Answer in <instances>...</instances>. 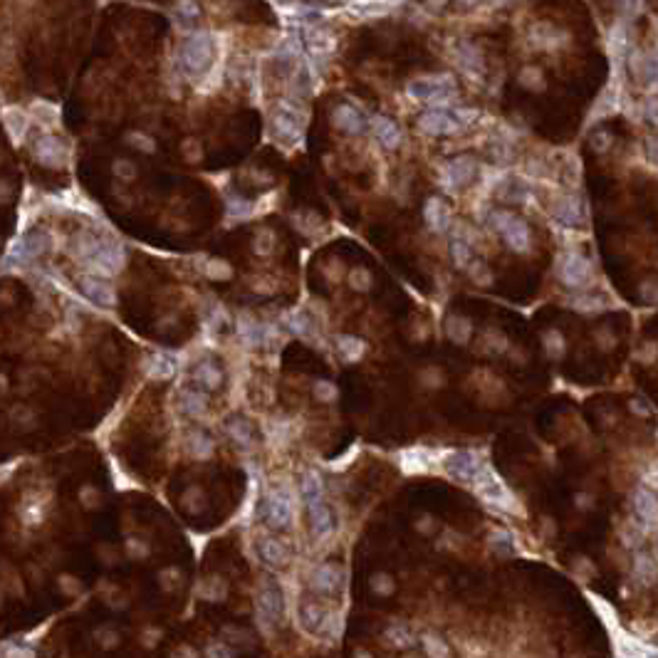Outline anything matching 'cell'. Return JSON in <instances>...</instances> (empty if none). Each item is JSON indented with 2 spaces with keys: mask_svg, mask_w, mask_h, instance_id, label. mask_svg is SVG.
Instances as JSON below:
<instances>
[{
  "mask_svg": "<svg viewBox=\"0 0 658 658\" xmlns=\"http://www.w3.org/2000/svg\"><path fill=\"white\" fill-rule=\"evenodd\" d=\"M181 406H184V411L189 413L191 418H201L206 413V396L198 391H184L181 393Z\"/></svg>",
  "mask_w": 658,
  "mask_h": 658,
  "instance_id": "obj_33",
  "label": "cell"
},
{
  "mask_svg": "<svg viewBox=\"0 0 658 658\" xmlns=\"http://www.w3.org/2000/svg\"><path fill=\"white\" fill-rule=\"evenodd\" d=\"M35 156L43 166H65L67 164V147L57 137H43L35 144Z\"/></svg>",
  "mask_w": 658,
  "mask_h": 658,
  "instance_id": "obj_14",
  "label": "cell"
},
{
  "mask_svg": "<svg viewBox=\"0 0 658 658\" xmlns=\"http://www.w3.org/2000/svg\"><path fill=\"white\" fill-rule=\"evenodd\" d=\"M646 154H649L651 161L658 164V137H651L649 142H646Z\"/></svg>",
  "mask_w": 658,
  "mask_h": 658,
  "instance_id": "obj_54",
  "label": "cell"
},
{
  "mask_svg": "<svg viewBox=\"0 0 658 658\" xmlns=\"http://www.w3.org/2000/svg\"><path fill=\"white\" fill-rule=\"evenodd\" d=\"M82 255L90 262L92 270L100 275H117L124 267V260H127L122 245H117V243H100V240H92L90 245L82 250Z\"/></svg>",
  "mask_w": 658,
  "mask_h": 658,
  "instance_id": "obj_3",
  "label": "cell"
},
{
  "mask_svg": "<svg viewBox=\"0 0 658 658\" xmlns=\"http://www.w3.org/2000/svg\"><path fill=\"white\" fill-rule=\"evenodd\" d=\"M396 3H401V0H359V3L349 5V13L356 15V18L369 20V18H379V15H386Z\"/></svg>",
  "mask_w": 658,
  "mask_h": 658,
  "instance_id": "obj_22",
  "label": "cell"
},
{
  "mask_svg": "<svg viewBox=\"0 0 658 658\" xmlns=\"http://www.w3.org/2000/svg\"><path fill=\"white\" fill-rule=\"evenodd\" d=\"M324 619H327V616H324L322 606H317L314 602H304L302 606H299V621L304 624V629L319 631L324 624Z\"/></svg>",
  "mask_w": 658,
  "mask_h": 658,
  "instance_id": "obj_29",
  "label": "cell"
},
{
  "mask_svg": "<svg viewBox=\"0 0 658 658\" xmlns=\"http://www.w3.org/2000/svg\"><path fill=\"white\" fill-rule=\"evenodd\" d=\"M267 520L277 530L290 527V522H292V497H290V490L277 488L270 495V500H267Z\"/></svg>",
  "mask_w": 658,
  "mask_h": 658,
  "instance_id": "obj_10",
  "label": "cell"
},
{
  "mask_svg": "<svg viewBox=\"0 0 658 658\" xmlns=\"http://www.w3.org/2000/svg\"><path fill=\"white\" fill-rule=\"evenodd\" d=\"M374 589H376V592H381V594H388V592L393 589V584L388 582V577H384V574H381V577H376Z\"/></svg>",
  "mask_w": 658,
  "mask_h": 658,
  "instance_id": "obj_55",
  "label": "cell"
},
{
  "mask_svg": "<svg viewBox=\"0 0 658 658\" xmlns=\"http://www.w3.org/2000/svg\"><path fill=\"white\" fill-rule=\"evenodd\" d=\"M336 579H339V574H336V569L331 564H319L312 574V587L322 594H329L336 589Z\"/></svg>",
  "mask_w": 658,
  "mask_h": 658,
  "instance_id": "obj_27",
  "label": "cell"
},
{
  "mask_svg": "<svg viewBox=\"0 0 658 658\" xmlns=\"http://www.w3.org/2000/svg\"><path fill=\"white\" fill-rule=\"evenodd\" d=\"M557 218L562 221V223H569V225L579 223V218H582V211H579V201H577V198H564L562 203L557 206Z\"/></svg>",
  "mask_w": 658,
  "mask_h": 658,
  "instance_id": "obj_37",
  "label": "cell"
},
{
  "mask_svg": "<svg viewBox=\"0 0 658 658\" xmlns=\"http://www.w3.org/2000/svg\"><path fill=\"white\" fill-rule=\"evenodd\" d=\"M423 216H426V223L431 225V230H436V233L448 230V225H450V208L445 206L443 198H428L426 208H423Z\"/></svg>",
  "mask_w": 658,
  "mask_h": 658,
  "instance_id": "obj_19",
  "label": "cell"
},
{
  "mask_svg": "<svg viewBox=\"0 0 658 658\" xmlns=\"http://www.w3.org/2000/svg\"><path fill=\"white\" fill-rule=\"evenodd\" d=\"M351 285H354V287H359V290H366V287H369V272L354 270V272H351Z\"/></svg>",
  "mask_w": 658,
  "mask_h": 658,
  "instance_id": "obj_51",
  "label": "cell"
},
{
  "mask_svg": "<svg viewBox=\"0 0 658 658\" xmlns=\"http://www.w3.org/2000/svg\"><path fill=\"white\" fill-rule=\"evenodd\" d=\"M260 557L265 559L267 564H272V567H280V564L287 562V549L280 540H272V537H265V540H260Z\"/></svg>",
  "mask_w": 658,
  "mask_h": 658,
  "instance_id": "obj_25",
  "label": "cell"
},
{
  "mask_svg": "<svg viewBox=\"0 0 658 658\" xmlns=\"http://www.w3.org/2000/svg\"><path fill=\"white\" fill-rule=\"evenodd\" d=\"M423 646H426V654H431V656H448V649L440 644L438 636L426 634V636H423Z\"/></svg>",
  "mask_w": 658,
  "mask_h": 658,
  "instance_id": "obj_44",
  "label": "cell"
},
{
  "mask_svg": "<svg viewBox=\"0 0 658 658\" xmlns=\"http://www.w3.org/2000/svg\"><path fill=\"white\" fill-rule=\"evenodd\" d=\"M235 651H230V649H223V646H211L208 649V656H233Z\"/></svg>",
  "mask_w": 658,
  "mask_h": 658,
  "instance_id": "obj_57",
  "label": "cell"
},
{
  "mask_svg": "<svg viewBox=\"0 0 658 658\" xmlns=\"http://www.w3.org/2000/svg\"><path fill=\"white\" fill-rule=\"evenodd\" d=\"M641 297H644L646 302H658V285L644 282L641 285Z\"/></svg>",
  "mask_w": 658,
  "mask_h": 658,
  "instance_id": "obj_49",
  "label": "cell"
},
{
  "mask_svg": "<svg viewBox=\"0 0 658 658\" xmlns=\"http://www.w3.org/2000/svg\"><path fill=\"white\" fill-rule=\"evenodd\" d=\"M334 393H336L334 386H329L327 381H319L317 384V396L319 398H334Z\"/></svg>",
  "mask_w": 658,
  "mask_h": 658,
  "instance_id": "obj_56",
  "label": "cell"
},
{
  "mask_svg": "<svg viewBox=\"0 0 658 658\" xmlns=\"http://www.w3.org/2000/svg\"><path fill=\"white\" fill-rule=\"evenodd\" d=\"M530 43L535 45V48L552 50V48H559V45L564 43V35L559 33L557 28H552V25L540 23V25H535V28L530 30Z\"/></svg>",
  "mask_w": 658,
  "mask_h": 658,
  "instance_id": "obj_23",
  "label": "cell"
},
{
  "mask_svg": "<svg viewBox=\"0 0 658 658\" xmlns=\"http://www.w3.org/2000/svg\"><path fill=\"white\" fill-rule=\"evenodd\" d=\"M189 440H191V453H193L196 458H208V455L213 453V440H211L208 433L193 431Z\"/></svg>",
  "mask_w": 658,
  "mask_h": 658,
  "instance_id": "obj_36",
  "label": "cell"
},
{
  "mask_svg": "<svg viewBox=\"0 0 658 658\" xmlns=\"http://www.w3.org/2000/svg\"><path fill=\"white\" fill-rule=\"evenodd\" d=\"M228 213L235 216V218H248V216L253 213V206L248 203V201L235 198V201H230V203H228Z\"/></svg>",
  "mask_w": 658,
  "mask_h": 658,
  "instance_id": "obj_45",
  "label": "cell"
},
{
  "mask_svg": "<svg viewBox=\"0 0 658 658\" xmlns=\"http://www.w3.org/2000/svg\"><path fill=\"white\" fill-rule=\"evenodd\" d=\"M448 336L453 341H458V344H465L470 336V322L468 319H460V317H453L448 322Z\"/></svg>",
  "mask_w": 658,
  "mask_h": 658,
  "instance_id": "obj_40",
  "label": "cell"
},
{
  "mask_svg": "<svg viewBox=\"0 0 658 658\" xmlns=\"http://www.w3.org/2000/svg\"><path fill=\"white\" fill-rule=\"evenodd\" d=\"M455 62H458V67L465 75H470V77L483 75V55H480V50L475 48V45L460 43L458 48H455Z\"/></svg>",
  "mask_w": 658,
  "mask_h": 658,
  "instance_id": "obj_17",
  "label": "cell"
},
{
  "mask_svg": "<svg viewBox=\"0 0 658 658\" xmlns=\"http://www.w3.org/2000/svg\"><path fill=\"white\" fill-rule=\"evenodd\" d=\"M3 122H5V129H8V134L13 137V142H20V139L25 137V129H28V119H25L23 112H18V110H5V112H3Z\"/></svg>",
  "mask_w": 658,
  "mask_h": 658,
  "instance_id": "obj_32",
  "label": "cell"
},
{
  "mask_svg": "<svg viewBox=\"0 0 658 658\" xmlns=\"http://www.w3.org/2000/svg\"><path fill=\"white\" fill-rule=\"evenodd\" d=\"M228 433H230V438L235 440V443H240L243 448L253 445L250 426H248V423L243 421V418H230V421H228Z\"/></svg>",
  "mask_w": 658,
  "mask_h": 658,
  "instance_id": "obj_35",
  "label": "cell"
},
{
  "mask_svg": "<svg viewBox=\"0 0 658 658\" xmlns=\"http://www.w3.org/2000/svg\"><path fill=\"white\" fill-rule=\"evenodd\" d=\"M176 374V359L171 354H156L149 364V376L156 381H169Z\"/></svg>",
  "mask_w": 658,
  "mask_h": 658,
  "instance_id": "obj_26",
  "label": "cell"
},
{
  "mask_svg": "<svg viewBox=\"0 0 658 658\" xmlns=\"http://www.w3.org/2000/svg\"><path fill=\"white\" fill-rule=\"evenodd\" d=\"M309 520H312V532L317 537L329 535L331 527H334V515H331V510L322 500L309 502Z\"/></svg>",
  "mask_w": 658,
  "mask_h": 658,
  "instance_id": "obj_20",
  "label": "cell"
},
{
  "mask_svg": "<svg viewBox=\"0 0 658 658\" xmlns=\"http://www.w3.org/2000/svg\"><path fill=\"white\" fill-rule=\"evenodd\" d=\"M559 280L572 290L587 287L592 280V262L579 253H564L559 258Z\"/></svg>",
  "mask_w": 658,
  "mask_h": 658,
  "instance_id": "obj_6",
  "label": "cell"
},
{
  "mask_svg": "<svg viewBox=\"0 0 658 658\" xmlns=\"http://www.w3.org/2000/svg\"><path fill=\"white\" fill-rule=\"evenodd\" d=\"M458 5H463V8H470V5H475L478 0H455Z\"/></svg>",
  "mask_w": 658,
  "mask_h": 658,
  "instance_id": "obj_58",
  "label": "cell"
},
{
  "mask_svg": "<svg viewBox=\"0 0 658 658\" xmlns=\"http://www.w3.org/2000/svg\"><path fill=\"white\" fill-rule=\"evenodd\" d=\"M574 307H579V309H599V307H602V299H597V297H579L577 302H574Z\"/></svg>",
  "mask_w": 658,
  "mask_h": 658,
  "instance_id": "obj_53",
  "label": "cell"
},
{
  "mask_svg": "<svg viewBox=\"0 0 658 658\" xmlns=\"http://www.w3.org/2000/svg\"><path fill=\"white\" fill-rule=\"evenodd\" d=\"M80 290L92 304H100V307H114L117 304V292L112 290V285H107L100 277H82L80 280Z\"/></svg>",
  "mask_w": 658,
  "mask_h": 658,
  "instance_id": "obj_12",
  "label": "cell"
},
{
  "mask_svg": "<svg viewBox=\"0 0 658 658\" xmlns=\"http://www.w3.org/2000/svg\"><path fill=\"white\" fill-rule=\"evenodd\" d=\"M176 13L184 20H193L198 15V5H196V0H179L176 3Z\"/></svg>",
  "mask_w": 658,
  "mask_h": 658,
  "instance_id": "obj_46",
  "label": "cell"
},
{
  "mask_svg": "<svg viewBox=\"0 0 658 658\" xmlns=\"http://www.w3.org/2000/svg\"><path fill=\"white\" fill-rule=\"evenodd\" d=\"M331 122H334L336 129H341L346 134H361L366 129V117L351 105L336 107L334 114H331Z\"/></svg>",
  "mask_w": 658,
  "mask_h": 658,
  "instance_id": "obj_15",
  "label": "cell"
},
{
  "mask_svg": "<svg viewBox=\"0 0 658 658\" xmlns=\"http://www.w3.org/2000/svg\"><path fill=\"white\" fill-rule=\"evenodd\" d=\"M304 45H307L309 55H312L314 60L324 62L327 57H331V53H334L336 38L324 28H307L304 30Z\"/></svg>",
  "mask_w": 658,
  "mask_h": 658,
  "instance_id": "obj_13",
  "label": "cell"
},
{
  "mask_svg": "<svg viewBox=\"0 0 658 658\" xmlns=\"http://www.w3.org/2000/svg\"><path fill=\"white\" fill-rule=\"evenodd\" d=\"M631 67H634V72H639V75L644 77L646 85H649L651 90H658V53L634 55Z\"/></svg>",
  "mask_w": 658,
  "mask_h": 658,
  "instance_id": "obj_24",
  "label": "cell"
},
{
  "mask_svg": "<svg viewBox=\"0 0 658 658\" xmlns=\"http://www.w3.org/2000/svg\"><path fill=\"white\" fill-rule=\"evenodd\" d=\"M644 112H646V119H649V122H654L656 127H658V97H654V100L646 102Z\"/></svg>",
  "mask_w": 658,
  "mask_h": 658,
  "instance_id": "obj_52",
  "label": "cell"
},
{
  "mask_svg": "<svg viewBox=\"0 0 658 658\" xmlns=\"http://www.w3.org/2000/svg\"><path fill=\"white\" fill-rule=\"evenodd\" d=\"M634 569H636V574H639V577L644 579L646 584H649L651 579H656V564L651 562V557H646V554H639V557H636Z\"/></svg>",
  "mask_w": 658,
  "mask_h": 658,
  "instance_id": "obj_41",
  "label": "cell"
},
{
  "mask_svg": "<svg viewBox=\"0 0 658 658\" xmlns=\"http://www.w3.org/2000/svg\"><path fill=\"white\" fill-rule=\"evenodd\" d=\"M386 636H388V639H391L396 646H408V644H413V636L408 634V629H406V626H401V624L391 626V629L386 631Z\"/></svg>",
  "mask_w": 658,
  "mask_h": 658,
  "instance_id": "obj_42",
  "label": "cell"
},
{
  "mask_svg": "<svg viewBox=\"0 0 658 658\" xmlns=\"http://www.w3.org/2000/svg\"><path fill=\"white\" fill-rule=\"evenodd\" d=\"M634 510L639 520L646 525H656L658 522V495L649 488H636L634 493Z\"/></svg>",
  "mask_w": 658,
  "mask_h": 658,
  "instance_id": "obj_16",
  "label": "cell"
},
{
  "mask_svg": "<svg viewBox=\"0 0 658 658\" xmlns=\"http://www.w3.org/2000/svg\"><path fill=\"white\" fill-rule=\"evenodd\" d=\"M371 127H374V137L379 139L381 147L396 149L398 144H401V129H398L388 117H374Z\"/></svg>",
  "mask_w": 658,
  "mask_h": 658,
  "instance_id": "obj_21",
  "label": "cell"
},
{
  "mask_svg": "<svg viewBox=\"0 0 658 658\" xmlns=\"http://www.w3.org/2000/svg\"><path fill=\"white\" fill-rule=\"evenodd\" d=\"M450 255H453V260H455V265H458V267H468L470 258H473L468 240H465V238H460V235H455L453 243H450Z\"/></svg>",
  "mask_w": 658,
  "mask_h": 658,
  "instance_id": "obj_38",
  "label": "cell"
},
{
  "mask_svg": "<svg viewBox=\"0 0 658 658\" xmlns=\"http://www.w3.org/2000/svg\"><path fill=\"white\" fill-rule=\"evenodd\" d=\"M418 129L423 134H428V137H443V134H455L458 129H463V124L458 122L455 112H448L445 107H436V110H428L421 114Z\"/></svg>",
  "mask_w": 658,
  "mask_h": 658,
  "instance_id": "obj_7",
  "label": "cell"
},
{
  "mask_svg": "<svg viewBox=\"0 0 658 658\" xmlns=\"http://www.w3.org/2000/svg\"><path fill=\"white\" fill-rule=\"evenodd\" d=\"M403 460V470L406 473H421V470H426V450L416 448V450H406V453L401 455Z\"/></svg>",
  "mask_w": 658,
  "mask_h": 658,
  "instance_id": "obj_39",
  "label": "cell"
},
{
  "mask_svg": "<svg viewBox=\"0 0 658 658\" xmlns=\"http://www.w3.org/2000/svg\"><path fill=\"white\" fill-rule=\"evenodd\" d=\"M193 379L198 381V384L203 386V388H218L223 376H221V371L216 369L213 361H201V364L196 366V371H193Z\"/></svg>",
  "mask_w": 658,
  "mask_h": 658,
  "instance_id": "obj_31",
  "label": "cell"
},
{
  "mask_svg": "<svg viewBox=\"0 0 658 658\" xmlns=\"http://www.w3.org/2000/svg\"><path fill=\"white\" fill-rule=\"evenodd\" d=\"M336 349L344 356V361H356L364 354V341L356 339V336H339L336 339Z\"/></svg>",
  "mask_w": 658,
  "mask_h": 658,
  "instance_id": "obj_34",
  "label": "cell"
},
{
  "mask_svg": "<svg viewBox=\"0 0 658 658\" xmlns=\"http://www.w3.org/2000/svg\"><path fill=\"white\" fill-rule=\"evenodd\" d=\"M510 540H512V537L507 535V532H495V535H493V547L500 549V552H512Z\"/></svg>",
  "mask_w": 658,
  "mask_h": 658,
  "instance_id": "obj_48",
  "label": "cell"
},
{
  "mask_svg": "<svg viewBox=\"0 0 658 658\" xmlns=\"http://www.w3.org/2000/svg\"><path fill=\"white\" fill-rule=\"evenodd\" d=\"M480 468H483V463H480V458L473 450H458V453L450 455L448 463H445L448 475H453L460 483H473L475 475L480 473Z\"/></svg>",
  "mask_w": 658,
  "mask_h": 658,
  "instance_id": "obj_9",
  "label": "cell"
},
{
  "mask_svg": "<svg viewBox=\"0 0 658 658\" xmlns=\"http://www.w3.org/2000/svg\"><path fill=\"white\" fill-rule=\"evenodd\" d=\"M299 490H302V497L307 500V505H309V502H314V500H322L324 483H322V478H319V473H314V470L304 473L302 475V483H299Z\"/></svg>",
  "mask_w": 658,
  "mask_h": 658,
  "instance_id": "obj_30",
  "label": "cell"
},
{
  "mask_svg": "<svg viewBox=\"0 0 658 658\" xmlns=\"http://www.w3.org/2000/svg\"><path fill=\"white\" fill-rule=\"evenodd\" d=\"M208 275H211V277L223 280V277H228V275H230V267H228L225 262H208Z\"/></svg>",
  "mask_w": 658,
  "mask_h": 658,
  "instance_id": "obj_50",
  "label": "cell"
},
{
  "mask_svg": "<svg viewBox=\"0 0 658 658\" xmlns=\"http://www.w3.org/2000/svg\"><path fill=\"white\" fill-rule=\"evenodd\" d=\"M500 235L505 238L507 245H510L512 250H517V253H525L527 248H530V228H527L522 221H517L515 216H512V221L507 223L505 228H502Z\"/></svg>",
  "mask_w": 658,
  "mask_h": 658,
  "instance_id": "obj_18",
  "label": "cell"
},
{
  "mask_svg": "<svg viewBox=\"0 0 658 658\" xmlns=\"http://www.w3.org/2000/svg\"><path fill=\"white\" fill-rule=\"evenodd\" d=\"M213 62V38L208 33H196L184 40L179 50V65L189 77H198Z\"/></svg>",
  "mask_w": 658,
  "mask_h": 658,
  "instance_id": "obj_1",
  "label": "cell"
},
{
  "mask_svg": "<svg viewBox=\"0 0 658 658\" xmlns=\"http://www.w3.org/2000/svg\"><path fill=\"white\" fill-rule=\"evenodd\" d=\"M473 485H475L478 495L483 497L485 502L502 507V510H515V497L510 495V490L502 485V480L497 478V475L488 468V465H483V468H480V473L475 475Z\"/></svg>",
  "mask_w": 658,
  "mask_h": 658,
  "instance_id": "obj_5",
  "label": "cell"
},
{
  "mask_svg": "<svg viewBox=\"0 0 658 658\" xmlns=\"http://www.w3.org/2000/svg\"><path fill=\"white\" fill-rule=\"evenodd\" d=\"M290 329H292L294 334L304 336L307 334V317H304L302 312H292L290 314Z\"/></svg>",
  "mask_w": 658,
  "mask_h": 658,
  "instance_id": "obj_47",
  "label": "cell"
},
{
  "mask_svg": "<svg viewBox=\"0 0 658 658\" xmlns=\"http://www.w3.org/2000/svg\"><path fill=\"white\" fill-rule=\"evenodd\" d=\"M475 176V161L470 156H458L453 159L440 174V184L445 189H458V186H465L470 179Z\"/></svg>",
  "mask_w": 658,
  "mask_h": 658,
  "instance_id": "obj_11",
  "label": "cell"
},
{
  "mask_svg": "<svg viewBox=\"0 0 658 658\" xmlns=\"http://www.w3.org/2000/svg\"><path fill=\"white\" fill-rule=\"evenodd\" d=\"M408 97L416 102H426V105L445 107L455 97V82L448 75L438 77H421L408 85Z\"/></svg>",
  "mask_w": 658,
  "mask_h": 658,
  "instance_id": "obj_2",
  "label": "cell"
},
{
  "mask_svg": "<svg viewBox=\"0 0 658 658\" xmlns=\"http://www.w3.org/2000/svg\"><path fill=\"white\" fill-rule=\"evenodd\" d=\"M258 611L265 624H280L285 616V599L277 584H265L258 594Z\"/></svg>",
  "mask_w": 658,
  "mask_h": 658,
  "instance_id": "obj_8",
  "label": "cell"
},
{
  "mask_svg": "<svg viewBox=\"0 0 658 658\" xmlns=\"http://www.w3.org/2000/svg\"><path fill=\"white\" fill-rule=\"evenodd\" d=\"M238 334H240L243 341L250 344V346L262 344V341H265V331H262V327L255 322V319L248 317V314H240V319H238Z\"/></svg>",
  "mask_w": 658,
  "mask_h": 658,
  "instance_id": "obj_28",
  "label": "cell"
},
{
  "mask_svg": "<svg viewBox=\"0 0 658 658\" xmlns=\"http://www.w3.org/2000/svg\"><path fill=\"white\" fill-rule=\"evenodd\" d=\"M545 341H547L549 356H559L564 351V339H562V334H559V331H547Z\"/></svg>",
  "mask_w": 658,
  "mask_h": 658,
  "instance_id": "obj_43",
  "label": "cell"
},
{
  "mask_svg": "<svg viewBox=\"0 0 658 658\" xmlns=\"http://www.w3.org/2000/svg\"><path fill=\"white\" fill-rule=\"evenodd\" d=\"M272 129L282 142H290V144L299 142L304 132V112L299 110L297 105H292V102L282 100L277 105V110H275Z\"/></svg>",
  "mask_w": 658,
  "mask_h": 658,
  "instance_id": "obj_4",
  "label": "cell"
}]
</instances>
